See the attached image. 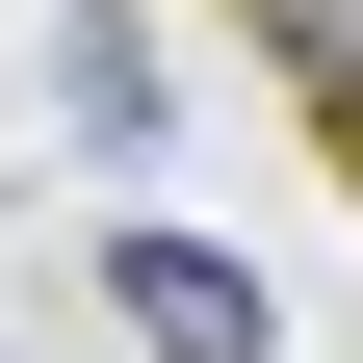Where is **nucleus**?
Wrapping results in <instances>:
<instances>
[{
  "label": "nucleus",
  "instance_id": "nucleus-3",
  "mask_svg": "<svg viewBox=\"0 0 363 363\" xmlns=\"http://www.w3.org/2000/svg\"><path fill=\"white\" fill-rule=\"evenodd\" d=\"M259 52H286V78H311V104H337V130H363V0H259Z\"/></svg>",
  "mask_w": 363,
  "mask_h": 363
},
{
  "label": "nucleus",
  "instance_id": "nucleus-2",
  "mask_svg": "<svg viewBox=\"0 0 363 363\" xmlns=\"http://www.w3.org/2000/svg\"><path fill=\"white\" fill-rule=\"evenodd\" d=\"M52 104H78V156H156V0H78L52 26Z\"/></svg>",
  "mask_w": 363,
  "mask_h": 363
},
{
  "label": "nucleus",
  "instance_id": "nucleus-1",
  "mask_svg": "<svg viewBox=\"0 0 363 363\" xmlns=\"http://www.w3.org/2000/svg\"><path fill=\"white\" fill-rule=\"evenodd\" d=\"M104 311H130L156 363H286V286L208 259V234H104Z\"/></svg>",
  "mask_w": 363,
  "mask_h": 363
}]
</instances>
